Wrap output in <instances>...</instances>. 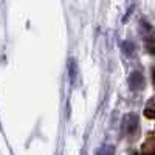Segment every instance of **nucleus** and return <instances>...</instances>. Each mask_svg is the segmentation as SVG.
I'll list each match as a JSON object with an SVG mask.
<instances>
[{
  "label": "nucleus",
  "mask_w": 155,
  "mask_h": 155,
  "mask_svg": "<svg viewBox=\"0 0 155 155\" xmlns=\"http://www.w3.org/2000/svg\"><path fill=\"white\" fill-rule=\"evenodd\" d=\"M138 116L135 113H127L123 120V135H126L127 138H135L138 135Z\"/></svg>",
  "instance_id": "obj_1"
},
{
  "label": "nucleus",
  "mask_w": 155,
  "mask_h": 155,
  "mask_svg": "<svg viewBox=\"0 0 155 155\" xmlns=\"http://www.w3.org/2000/svg\"><path fill=\"white\" fill-rule=\"evenodd\" d=\"M70 73H71V81H73V84H74V74H76V64H74V61L71 59L70 61Z\"/></svg>",
  "instance_id": "obj_6"
},
{
  "label": "nucleus",
  "mask_w": 155,
  "mask_h": 155,
  "mask_svg": "<svg viewBox=\"0 0 155 155\" xmlns=\"http://www.w3.org/2000/svg\"><path fill=\"white\" fill-rule=\"evenodd\" d=\"M106 150H107V153H104V150H101V152H98V155H113V147H106Z\"/></svg>",
  "instance_id": "obj_7"
},
{
  "label": "nucleus",
  "mask_w": 155,
  "mask_h": 155,
  "mask_svg": "<svg viewBox=\"0 0 155 155\" xmlns=\"http://www.w3.org/2000/svg\"><path fill=\"white\" fill-rule=\"evenodd\" d=\"M124 48H126V51H127L129 54H130V53H132V50H134V47H132L130 42H126V44H124Z\"/></svg>",
  "instance_id": "obj_8"
},
{
  "label": "nucleus",
  "mask_w": 155,
  "mask_h": 155,
  "mask_svg": "<svg viewBox=\"0 0 155 155\" xmlns=\"http://www.w3.org/2000/svg\"><path fill=\"white\" fill-rule=\"evenodd\" d=\"M141 155H155V138H147L141 147Z\"/></svg>",
  "instance_id": "obj_3"
},
{
  "label": "nucleus",
  "mask_w": 155,
  "mask_h": 155,
  "mask_svg": "<svg viewBox=\"0 0 155 155\" xmlns=\"http://www.w3.org/2000/svg\"><path fill=\"white\" fill-rule=\"evenodd\" d=\"M146 50L149 51V53L155 54V39H149V41L146 42Z\"/></svg>",
  "instance_id": "obj_5"
},
{
  "label": "nucleus",
  "mask_w": 155,
  "mask_h": 155,
  "mask_svg": "<svg viewBox=\"0 0 155 155\" xmlns=\"http://www.w3.org/2000/svg\"><path fill=\"white\" fill-rule=\"evenodd\" d=\"M144 116H146V118H149V120H155V98H152L146 104Z\"/></svg>",
  "instance_id": "obj_4"
},
{
  "label": "nucleus",
  "mask_w": 155,
  "mask_h": 155,
  "mask_svg": "<svg viewBox=\"0 0 155 155\" xmlns=\"http://www.w3.org/2000/svg\"><path fill=\"white\" fill-rule=\"evenodd\" d=\"M134 155H138V153H134Z\"/></svg>",
  "instance_id": "obj_10"
},
{
  "label": "nucleus",
  "mask_w": 155,
  "mask_h": 155,
  "mask_svg": "<svg viewBox=\"0 0 155 155\" xmlns=\"http://www.w3.org/2000/svg\"><path fill=\"white\" fill-rule=\"evenodd\" d=\"M129 87H130L134 92H137V90H141L144 87V79H143V74H141L140 71H134L130 74V78H129Z\"/></svg>",
  "instance_id": "obj_2"
},
{
  "label": "nucleus",
  "mask_w": 155,
  "mask_h": 155,
  "mask_svg": "<svg viewBox=\"0 0 155 155\" xmlns=\"http://www.w3.org/2000/svg\"><path fill=\"white\" fill-rule=\"evenodd\" d=\"M153 82H155V71H153Z\"/></svg>",
  "instance_id": "obj_9"
}]
</instances>
